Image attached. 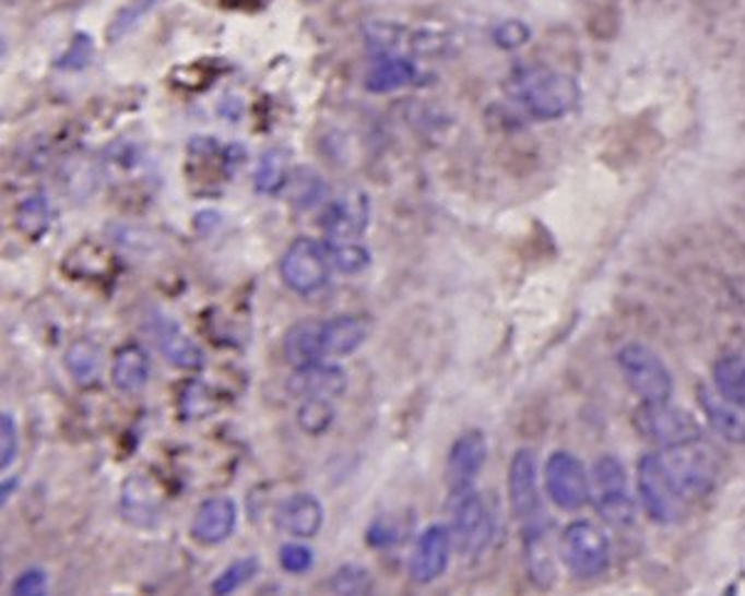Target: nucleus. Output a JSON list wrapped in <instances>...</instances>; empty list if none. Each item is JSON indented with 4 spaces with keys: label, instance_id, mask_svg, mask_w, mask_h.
<instances>
[{
    "label": "nucleus",
    "instance_id": "f8f14e48",
    "mask_svg": "<svg viewBox=\"0 0 745 596\" xmlns=\"http://www.w3.org/2000/svg\"><path fill=\"white\" fill-rule=\"evenodd\" d=\"M488 461V439L478 428L461 433L453 441L446 461V486L451 492H461L473 488V482Z\"/></svg>",
    "mask_w": 745,
    "mask_h": 596
},
{
    "label": "nucleus",
    "instance_id": "f257e3e1",
    "mask_svg": "<svg viewBox=\"0 0 745 596\" xmlns=\"http://www.w3.org/2000/svg\"><path fill=\"white\" fill-rule=\"evenodd\" d=\"M508 92L530 117L543 122L563 119L580 105V85L570 74L557 70H518L508 80Z\"/></svg>",
    "mask_w": 745,
    "mask_h": 596
},
{
    "label": "nucleus",
    "instance_id": "473e14b6",
    "mask_svg": "<svg viewBox=\"0 0 745 596\" xmlns=\"http://www.w3.org/2000/svg\"><path fill=\"white\" fill-rule=\"evenodd\" d=\"M330 263L344 275H357L369 265V250L362 248L359 243H347V240H338L328 248Z\"/></svg>",
    "mask_w": 745,
    "mask_h": 596
},
{
    "label": "nucleus",
    "instance_id": "20e7f679",
    "mask_svg": "<svg viewBox=\"0 0 745 596\" xmlns=\"http://www.w3.org/2000/svg\"><path fill=\"white\" fill-rule=\"evenodd\" d=\"M617 365L624 381L641 402H669L674 394L672 369L664 365L654 349L647 344L631 342L617 351Z\"/></svg>",
    "mask_w": 745,
    "mask_h": 596
},
{
    "label": "nucleus",
    "instance_id": "4be33fe9",
    "mask_svg": "<svg viewBox=\"0 0 745 596\" xmlns=\"http://www.w3.org/2000/svg\"><path fill=\"white\" fill-rule=\"evenodd\" d=\"M324 322L322 320H300L285 332L283 351L293 367L315 365L324 359Z\"/></svg>",
    "mask_w": 745,
    "mask_h": 596
},
{
    "label": "nucleus",
    "instance_id": "6e6552de",
    "mask_svg": "<svg viewBox=\"0 0 745 596\" xmlns=\"http://www.w3.org/2000/svg\"><path fill=\"white\" fill-rule=\"evenodd\" d=\"M560 555L567 570L580 580H594L610 567V539L598 525L577 520L565 527Z\"/></svg>",
    "mask_w": 745,
    "mask_h": 596
},
{
    "label": "nucleus",
    "instance_id": "423d86ee",
    "mask_svg": "<svg viewBox=\"0 0 745 596\" xmlns=\"http://www.w3.org/2000/svg\"><path fill=\"white\" fill-rule=\"evenodd\" d=\"M637 488L641 508L659 525H672L684 515V498L674 488L664 458L657 453L641 455L637 463Z\"/></svg>",
    "mask_w": 745,
    "mask_h": 596
},
{
    "label": "nucleus",
    "instance_id": "c9c22d12",
    "mask_svg": "<svg viewBox=\"0 0 745 596\" xmlns=\"http://www.w3.org/2000/svg\"><path fill=\"white\" fill-rule=\"evenodd\" d=\"M277 560H281V567L287 574H303L307 570H312L315 555H312L310 547L293 543V545L281 547V555H277Z\"/></svg>",
    "mask_w": 745,
    "mask_h": 596
},
{
    "label": "nucleus",
    "instance_id": "e433bc0d",
    "mask_svg": "<svg viewBox=\"0 0 745 596\" xmlns=\"http://www.w3.org/2000/svg\"><path fill=\"white\" fill-rule=\"evenodd\" d=\"M530 37V27L520 21H506L496 25V31H493V40H496L498 48L502 50H516L520 45H525Z\"/></svg>",
    "mask_w": 745,
    "mask_h": 596
},
{
    "label": "nucleus",
    "instance_id": "1a4fd4ad",
    "mask_svg": "<svg viewBox=\"0 0 745 596\" xmlns=\"http://www.w3.org/2000/svg\"><path fill=\"white\" fill-rule=\"evenodd\" d=\"M330 253L312 238H295L281 260L283 283L297 295L320 293L330 281Z\"/></svg>",
    "mask_w": 745,
    "mask_h": 596
},
{
    "label": "nucleus",
    "instance_id": "2f4dec72",
    "mask_svg": "<svg viewBox=\"0 0 745 596\" xmlns=\"http://www.w3.org/2000/svg\"><path fill=\"white\" fill-rule=\"evenodd\" d=\"M179 408L184 418H203L216 412V396L201 381H186L179 396Z\"/></svg>",
    "mask_w": 745,
    "mask_h": 596
},
{
    "label": "nucleus",
    "instance_id": "b1692460",
    "mask_svg": "<svg viewBox=\"0 0 745 596\" xmlns=\"http://www.w3.org/2000/svg\"><path fill=\"white\" fill-rule=\"evenodd\" d=\"M416 80V64L402 55H379L377 62L371 64L365 80V87L371 95H389Z\"/></svg>",
    "mask_w": 745,
    "mask_h": 596
},
{
    "label": "nucleus",
    "instance_id": "4468645a",
    "mask_svg": "<svg viewBox=\"0 0 745 596\" xmlns=\"http://www.w3.org/2000/svg\"><path fill=\"white\" fill-rule=\"evenodd\" d=\"M149 330H152L156 347H159V351L164 354V359L176 369L199 371L203 365H206V357H203L199 344H196L191 337H186V332L179 327V322H174L172 317H166V314L152 317Z\"/></svg>",
    "mask_w": 745,
    "mask_h": 596
},
{
    "label": "nucleus",
    "instance_id": "aec40b11",
    "mask_svg": "<svg viewBox=\"0 0 745 596\" xmlns=\"http://www.w3.org/2000/svg\"><path fill=\"white\" fill-rule=\"evenodd\" d=\"M122 515L137 527H154L162 520V496L146 475H132L122 486Z\"/></svg>",
    "mask_w": 745,
    "mask_h": 596
},
{
    "label": "nucleus",
    "instance_id": "f03ea898",
    "mask_svg": "<svg viewBox=\"0 0 745 596\" xmlns=\"http://www.w3.org/2000/svg\"><path fill=\"white\" fill-rule=\"evenodd\" d=\"M508 500L523 537L547 533L533 449H518L508 465Z\"/></svg>",
    "mask_w": 745,
    "mask_h": 596
},
{
    "label": "nucleus",
    "instance_id": "7c9ffc66",
    "mask_svg": "<svg viewBox=\"0 0 745 596\" xmlns=\"http://www.w3.org/2000/svg\"><path fill=\"white\" fill-rule=\"evenodd\" d=\"M258 557H244V560H238V562H233L230 567H226L216 580H213L211 584V592L213 594H233V592H238L240 586L248 584L253 576L258 574Z\"/></svg>",
    "mask_w": 745,
    "mask_h": 596
},
{
    "label": "nucleus",
    "instance_id": "0eeeda50",
    "mask_svg": "<svg viewBox=\"0 0 745 596\" xmlns=\"http://www.w3.org/2000/svg\"><path fill=\"white\" fill-rule=\"evenodd\" d=\"M451 537L461 557H478L490 545L493 515L473 488L451 492Z\"/></svg>",
    "mask_w": 745,
    "mask_h": 596
},
{
    "label": "nucleus",
    "instance_id": "412c9836",
    "mask_svg": "<svg viewBox=\"0 0 745 596\" xmlns=\"http://www.w3.org/2000/svg\"><path fill=\"white\" fill-rule=\"evenodd\" d=\"M149 374H152V361H149L146 349L139 347V344H125L111 359L109 379L119 394H142L149 384Z\"/></svg>",
    "mask_w": 745,
    "mask_h": 596
},
{
    "label": "nucleus",
    "instance_id": "cd10ccee",
    "mask_svg": "<svg viewBox=\"0 0 745 596\" xmlns=\"http://www.w3.org/2000/svg\"><path fill=\"white\" fill-rule=\"evenodd\" d=\"M256 191L265 195L281 193L287 186V154L283 148H270L260 156L258 169L253 176Z\"/></svg>",
    "mask_w": 745,
    "mask_h": 596
},
{
    "label": "nucleus",
    "instance_id": "7ed1b4c3",
    "mask_svg": "<svg viewBox=\"0 0 745 596\" xmlns=\"http://www.w3.org/2000/svg\"><path fill=\"white\" fill-rule=\"evenodd\" d=\"M661 458H664L669 478L684 500L709 496L716 475H719V463H716L713 451L703 443V436L696 441L674 445V449H664Z\"/></svg>",
    "mask_w": 745,
    "mask_h": 596
},
{
    "label": "nucleus",
    "instance_id": "2eb2a0df",
    "mask_svg": "<svg viewBox=\"0 0 745 596\" xmlns=\"http://www.w3.org/2000/svg\"><path fill=\"white\" fill-rule=\"evenodd\" d=\"M238 523L236 502L226 496L203 500L191 520V537L199 545H221L233 535Z\"/></svg>",
    "mask_w": 745,
    "mask_h": 596
},
{
    "label": "nucleus",
    "instance_id": "393cba45",
    "mask_svg": "<svg viewBox=\"0 0 745 596\" xmlns=\"http://www.w3.org/2000/svg\"><path fill=\"white\" fill-rule=\"evenodd\" d=\"M64 367H68L74 384L95 386L102 377V367H105L99 344L92 339H74L70 349L64 351Z\"/></svg>",
    "mask_w": 745,
    "mask_h": 596
},
{
    "label": "nucleus",
    "instance_id": "ddd939ff",
    "mask_svg": "<svg viewBox=\"0 0 745 596\" xmlns=\"http://www.w3.org/2000/svg\"><path fill=\"white\" fill-rule=\"evenodd\" d=\"M451 529L444 525H431L418 535L412 560H409V574L416 584H431L449 570L451 562Z\"/></svg>",
    "mask_w": 745,
    "mask_h": 596
},
{
    "label": "nucleus",
    "instance_id": "9b49d317",
    "mask_svg": "<svg viewBox=\"0 0 745 596\" xmlns=\"http://www.w3.org/2000/svg\"><path fill=\"white\" fill-rule=\"evenodd\" d=\"M545 490L560 510L575 512L592 498V482L582 461L567 451H557L545 463Z\"/></svg>",
    "mask_w": 745,
    "mask_h": 596
},
{
    "label": "nucleus",
    "instance_id": "bb28decb",
    "mask_svg": "<svg viewBox=\"0 0 745 596\" xmlns=\"http://www.w3.org/2000/svg\"><path fill=\"white\" fill-rule=\"evenodd\" d=\"M713 386L725 398L745 406V357L743 354H723L713 365Z\"/></svg>",
    "mask_w": 745,
    "mask_h": 596
},
{
    "label": "nucleus",
    "instance_id": "a211bd4d",
    "mask_svg": "<svg viewBox=\"0 0 745 596\" xmlns=\"http://www.w3.org/2000/svg\"><path fill=\"white\" fill-rule=\"evenodd\" d=\"M698 402L706 414V421L721 436L725 443H745V406L725 398L716 386H698Z\"/></svg>",
    "mask_w": 745,
    "mask_h": 596
},
{
    "label": "nucleus",
    "instance_id": "4c0bfd02",
    "mask_svg": "<svg viewBox=\"0 0 745 596\" xmlns=\"http://www.w3.org/2000/svg\"><path fill=\"white\" fill-rule=\"evenodd\" d=\"M90 60H92V37L78 35L72 40L70 50L58 60V68L60 70H82V68H87Z\"/></svg>",
    "mask_w": 745,
    "mask_h": 596
},
{
    "label": "nucleus",
    "instance_id": "c85d7f7f",
    "mask_svg": "<svg viewBox=\"0 0 745 596\" xmlns=\"http://www.w3.org/2000/svg\"><path fill=\"white\" fill-rule=\"evenodd\" d=\"M332 424H334L332 398H303L300 408H297V426H300L307 436H322L324 431H330Z\"/></svg>",
    "mask_w": 745,
    "mask_h": 596
},
{
    "label": "nucleus",
    "instance_id": "f3484780",
    "mask_svg": "<svg viewBox=\"0 0 745 596\" xmlns=\"http://www.w3.org/2000/svg\"><path fill=\"white\" fill-rule=\"evenodd\" d=\"M275 523L285 535L297 539H310L322 529L324 508L312 492H293L285 498L275 512Z\"/></svg>",
    "mask_w": 745,
    "mask_h": 596
},
{
    "label": "nucleus",
    "instance_id": "c756f323",
    "mask_svg": "<svg viewBox=\"0 0 745 596\" xmlns=\"http://www.w3.org/2000/svg\"><path fill=\"white\" fill-rule=\"evenodd\" d=\"M328 589L332 594H350V596H362L375 589V582H371L369 570L359 564H344L338 572L332 574V580L328 582Z\"/></svg>",
    "mask_w": 745,
    "mask_h": 596
},
{
    "label": "nucleus",
    "instance_id": "39448f33",
    "mask_svg": "<svg viewBox=\"0 0 745 596\" xmlns=\"http://www.w3.org/2000/svg\"><path fill=\"white\" fill-rule=\"evenodd\" d=\"M592 498L600 515L614 527L635 523V498L629 492L627 470L617 455H602L592 470Z\"/></svg>",
    "mask_w": 745,
    "mask_h": 596
},
{
    "label": "nucleus",
    "instance_id": "9d476101",
    "mask_svg": "<svg viewBox=\"0 0 745 596\" xmlns=\"http://www.w3.org/2000/svg\"><path fill=\"white\" fill-rule=\"evenodd\" d=\"M635 426L641 439L659 443L661 449H674L688 441L701 439V426L694 421L691 414L672 406L669 402H645L637 408Z\"/></svg>",
    "mask_w": 745,
    "mask_h": 596
},
{
    "label": "nucleus",
    "instance_id": "a878e982",
    "mask_svg": "<svg viewBox=\"0 0 745 596\" xmlns=\"http://www.w3.org/2000/svg\"><path fill=\"white\" fill-rule=\"evenodd\" d=\"M52 211L43 193H31L17 203L15 208V228L23 233L27 240H40L50 230Z\"/></svg>",
    "mask_w": 745,
    "mask_h": 596
},
{
    "label": "nucleus",
    "instance_id": "6ab92c4d",
    "mask_svg": "<svg viewBox=\"0 0 745 596\" xmlns=\"http://www.w3.org/2000/svg\"><path fill=\"white\" fill-rule=\"evenodd\" d=\"M287 391L297 398H340L347 391V374L340 367L315 361L295 367L293 377L287 379Z\"/></svg>",
    "mask_w": 745,
    "mask_h": 596
},
{
    "label": "nucleus",
    "instance_id": "72a5a7b5",
    "mask_svg": "<svg viewBox=\"0 0 745 596\" xmlns=\"http://www.w3.org/2000/svg\"><path fill=\"white\" fill-rule=\"evenodd\" d=\"M293 186H295L293 201L297 203V206H303V208L315 206V203H318L322 199V193H324V186L320 181V176L312 174V171H307V169H297L295 171Z\"/></svg>",
    "mask_w": 745,
    "mask_h": 596
},
{
    "label": "nucleus",
    "instance_id": "f704fd0d",
    "mask_svg": "<svg viewBox=\"0 0 745 596\" xmlns=\"http://www.w3.org/2000/svg\"><path fill=\"white\" fill-rule=\"evenodd\" d=\"M17 458V426L13 414H0V468L8 470Z\"/></svg>",
    "mask_w": 745,
    "mask_h": 596
},
{
    "label": "nucleus",
    "instance_id": "5701e85b",
    "mask_svg": "<svg viewBox=\"0 0 745 596\" xmlns=\"http://www.w3.org/2000/svg\"><path fill=\"white\" fill-rule=\"evenodd\" d=\"M369 337V324L357 314H338L324 322V357L340 359L355 354Z\"/></svg>",
    "mask_w": 745,
    "mask_h": 596
},
{
    "label": "nucleus",
    "instance_id": "dca6fc26",
    "mask_svg": "<svg viewBox=\"0 0 745 596\" xmlns=\"http://www.w3.org/2000/svg\"><path fill=\"white\" fill-rule=\"evenodd\" d=\"M369 226V201L365 193H347L340 199H332L324 208L322 228L328 233L332 243L338 240H350L365 233Z\"/></svg>",
    "mask_w": 745,
    "mask_h": 596
},
{
    "label": "nucleus",
    "instance_id": "58836bf2",
    "mask_svg": "<svg viewBox=\"0 0 745 596\" xmlns=\"http://www.w3.org/2000/svg\"><path fill=\"white\" fill-rule=\"evenodd\" d=\"M45 589H48V574L40 567H31V570L17 574V580L11 586L15 596H43Z\"/></svg>",
    "mask_w": 745,
    "mask_h": 596
}]
</instances>
